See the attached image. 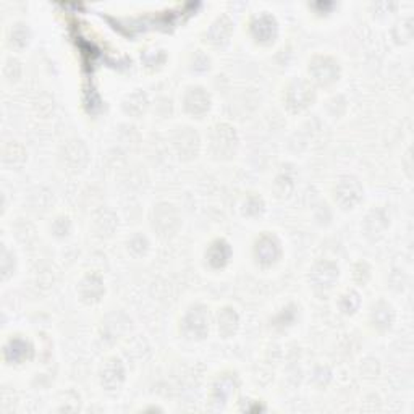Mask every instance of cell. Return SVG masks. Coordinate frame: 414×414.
<instances>
[{
	"mask_svg": "<svg viewBox=\"0 0 414 414\" xmlns=\"http://www.w3.org/2000/svg\"><path fill=\"white\" fill-rule=\"evenodd\" d=\"M363 196V188L361 184L358 183V180L354 178H341L339 184L335 186V201L339 202L341 207L348 209V207H353L354 204H358L359 199Z\"/></svg>",
	"mask_w": 414,
	"mask_h": 414,
	"instance_id": "5b68a950",
	"label": "cell"
},
{
	"mask_svg": "<svg viewBox=\"0 0 414 414\" xmlns=\"http://www.w3.org/2000/svg\"><path fill=\"white\" fill-rule=\"evenodd\" d=\"M80 293L83 296V300L89 301V303H94V301L101 300V296L103 293V283L101 280V277L88 276L83 282H81Z\"/></svg>",
	"mask_w": 414,
	"mask_h": 414,
	"instance_id": "5bb4252c",
	"label": "cell"
},
{
	"mask_svg": "<svg viewBox=\"0 0 414 414\" xmlns=\"http://www.w3.org/2000/svg\"><path fill=\"white\" fill-rule=\"evenodd\" d=\"M123 379H125V369L120 359L117 358L109 359L102 369L101 384L106 387L107 390H117L121 385Z\"/></svg>",
	"mask_w": 414,
	"mask_h": 414,
	"instance_id": "9c48e42d",
	"label": "cell"
},
{
	"mask_svg": "<svg viewBox=\"0 0 414 414\" xmlns=\"http://www.w3.org/2000/svg\"><path fill=\"white\" fill-rule=\"evenodd\" d=\"M232 258V247L225 240H215L212 245L209 246L206 253L207 263L210 264V267L222 269L228 264V260Z\"/></svg>",
	"mask_w": 414,
	"mask_h": 414,
	"instance_id": "8fae6325",
	"label": "cell"
},
{
	"mask_svg": "<svg viewBox=\"0 0 414 414\" xmlns=\"http://www.w3.org/2000/svg\"><path fill=\"white\" fill-rule=\"evenodd\" d=\"M309 75L321 86H327L339 80V64L332 57H314L309 64Z\"/></svg>",
	"mask_w": 414,
	"mask_h": 414,
	"instance_id": "3957f363",
	"label": "cell"
},
{
	"mask_svg": "<svg viewBox=\"0 0 414 414\" xmlns=\"http://www.w3.org/2000/svg\"><path fill=\"white\" fill-rule=\"evenodd\" d=\"M238 327V314L233 308H223L219 313V332L223 337H232Z\"/></svg>",
	"mask_w": 414,
	"mask_h": 414,
	"instance_id": "2e32d148",
	"label": "cell"
},
{
	"mask_svg": "<svg viewBox=\"0 0 414 414\" xmlns=\"http://www.w3.org/2000/svg\"><path fill=\"white\" fill-rule=\"evenodd\" d=\"M236 133L235 128L228 125H217L210 136V149L217 157H230L236 149Z\"/></svg>",
	"mask_w": 414,
	"mask_h": 414,
	"instance_id": "7a4b0ae2",
	"label": "cell"
},
{
	"mask_svg": "<svg viewBox=\"0 0 414 414\" xmlns=\"http://www.w3.org/2000/svg\"><path fill=\"white\" fill-rule=\"evenodd\" d=\"M230 34H232V21L228 20V18L222 16L210 26L209 34L207 36H209V42L219 47L227 42L228 38H230Z\"/></svg>",
	"mask_w": 414,
	"mask_h": 414,
	"instance_id": "9a60e30c",
	"label": "cell"
},
{
	"mask_svg": "<svg viewBox=\"0 0 414 414\" xmlns=\"http://www.w3.org/2000/svg\"><path fill=\"white\" fill-rule=\"evenodd\" d=\"M277 21L271 15H260L256 16L251 23V34L254 36L256 40L259 42H271L277 36Z\"/></svg>",
	"mask_w": 414,
	"mask_h": 414,
	"instance_id": "52a82bcc",
	"label": "cell"
},
{
	"mask_svg": "<svg viewBox=\"0 0 414 414\" xmlns=\"http://www.w3.org/2000/svg\"><path fill=\"white\" fill-rule=\"evenodd\" d=\"M210 99L206 89L202 88H191L184 94V109L190 112L191 115H202L204 112L209 110Z\"/></svg>",
	"mask_w": 414,
	"mask_h": 414,
	"instance_id": "30bf717a",
	"label": "cell"
},
{
	"mask_svg": "<svg viewBox=\"0 0 414 414\" xmlns=\"http://www.w3.org/2000/svg\"><path fill=\"white\" fill-rule=\"evenodd\" d=\"M236 379L232 376H223L215 382L214 385V402L217 404H225L235 395L236 391Z\"/></svg>",
	"mask_w": 414,
	"mask_h": 414,
	"instance_id": "4fadbf2b",
	"label": "cell"
},
{
	"mask_svg": "<svg viewBox=\"0 0 414 414\" xmlns=\"http://www.w3.org/2000/svg\"><path fill=\"white\" fill-rule=\"evenodd\" d=\"M391 317H393V313H391V308L385 303H379L372 309V321L377 327L380 328H387L390 326Z\"/></svg>",
	"mask_w": 414,
	"mask_h": 414,
	"instance_id": "e0dca14e",
	"label": "cell"
},
{
	"mask_svg": "<svg viewBox=\"0 0 414 414\" xmlns=\"http://www.w3.org/2000/svg\"><path fill=\"white\" fill-rule=\"evenodd\" d=\"M209 309L202 304H196L184 316L183 330L191 339H204L209 332Z\"/></svg>",
	"mask_w": 414,
	"mask_h": 414,
	"instance_id": "6da1fadb",
	"label": "cell"
},
{
	"mask_svg": "<svg viewBox=\"0 0 414 414\" xmlns=\"http://www.w3.org/2000/svg\"><path fill=\"white\" fill-rule=\"evenodd\" d=\"M313 97H314L313 88H310L308 83H304V81H295V83L288 88L287 103L290 109H293L295 112H300L309 106V102L313 101Z\"/></svg>",
	"mask_w": 414,
	"mask_h": 414,
	"instance_id": "8992f818",
	"label": "cell"
},
{
	"mask_svg": "<svg viewBox=\"0 0 414 414\" xmlns=\"http://www.w3.org/2000/svg\"><path fill=\"white\" fill-rule=\"evenodd\" d=\"M280 241H278L277 236L273 235H263L256 241L254 246V258L260 265L264 267H269L273 263H277L278 258L282 254V247H280Z\"/></svg>",
	"mask_w": 414,
	"mask_h": 414,
	"instance_id": "277c9868",
	"label": "cell"
},
{
	"mask_svg": "<svg viewBox=\"0 0 414 414\" xmlns=\"http://www.w3.org/2000/svg\"><path fill=\"white\" fill-rule=\"evenodd\" d=\"M3 356H5V361L8 363L21 364L33 356V346H31L28 340L12 339L7 343L5 350H3Z\"/></svg>",
	"mask_w": 414,
	"mask_h": 414,
	"instance_id": "ba28073f",
	"label": "cell"
},
{
	"mask_svg": "<svg viewBox=\"0 0 414 414\" xmlns=\"http://www.w3.org/2000/svg\"><path fill=\"white\" fill-rule=\"evenodd\" d=\"M358 306H359V296L354 293V291L346 293L343 296V300H341V309H343L345 313H354V310L358 309Z\"/></svg>",
	"mask_w": 414,
	"mask_h": 414,
	"instance_id": "ac0fdd59",
	"label": "cell"
},
{
	"mask_svg": "<svg viewBox=\"0 0 414 414\" xmlns=\"http://www.w3.org/2000/svg\"><path fill=\"white\" fill-rule=\"evenodd\" d=\"M310 278L316 283V287L328 288L332 287L337 278H339V267L332 263H319L314 265V269L310 271Z\"/></svg>",
	"mask_w": 414,
	"mask_h": 414,
	"instance_id": "7c38bea8",
	"label": "cell"
}]
</instances>
